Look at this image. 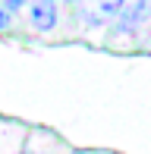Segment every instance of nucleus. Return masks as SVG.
Masks as SVG:
<instances>
[{
  "mask_svg": "<svg viewBox=\"0 0 151 154\" xmlns=\"http://www.w3.org/2000/svg\"><path fill=\"white\" fill-rule=\"evenodd\" d=\"M29 25L35 32H51L57 25V0H29Z\"/></svg>",
  "mask_w": 151,
  "mask_h": 154,
  "instance_id": "nucleus-1",
  "label": "nucleus"
},
{
  "mask_svg": "<svg viewBox=\"0 0 151 154\" xmlns=\"http://www.w3.org/2000/svg\"><path fill=\"white\" fill-rule=\"evenodd\" d=\"M88 3H91L94 13H101V16H113V13H120L123 6H126V0H88Z\"/></svg>",
  "mask_w": 151,
  "mask_h": 154,
  "instance_id": "nucleus-2",
  "label": "nucleus"
},
{
  "mask_svg": "<svg viewBox=\"0 0 151 154\" xmlns=\"http://www.w3.org/2000/svg\"><path fill=\"white\" fill-rule=\"evenodd\" d=\"M22 3H25V0H3V10L10 13V10H16V6H22Z\"/></svg>",
  "mask_w": 151,
  "mask_h": 154,
  "instance_id": "nucleus-3",
  "label": "nucleus"
},
{
  "mask_svg": "<svg viewBox=\"0 0 151 154\" xmlns=\"http://www.w3.org/2000/svg\"><path fill=\"white\" fill-rule=\"evenodd\" d=\"M6 22H10V16H6V10H0V29H6Z\"/></svg>",
  "mask_w": 151,
  "mask_h": 154,
  "instance_id": "nucleus-4",
  "label": "nucleus"
},
{
  "mask_svg": "<svg viewBox=\"0 0 151 154\" xmlns=\"http://www.w3.org/2000/svg\"><path fill=\"white\" fill-rule=\"evenodd\" d=\"M66 3H76V0H66Z\"/></svg>",
  "mask_w": 151,
  "mask_h": 154,
  "instance_id": "nucleus-5",
  "label": "nucleus"
}]
</instances>
